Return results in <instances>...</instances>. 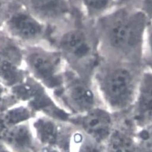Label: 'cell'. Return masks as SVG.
Here are the masks:
<instances>
[{
	"label": "cell",
	"mask_w": 152,
	"mask_h": 152,
	"mask_svg": "<svg viewBox=\"0 0 152 152\" xmlns=\"http://www.w3.org/2000/svg\"><path fill=\"white\" fill-rule=\"evenodd\" d=\"M150 19L142 9L128 6L115 7L101 16L99 28L102 60L144 65Z\"/></svg>",
	"instance_id": "obj_1"
},
{
	"label": "cell",
	"mask_w": 152,
	"mask_h": 152,
	"mask_svg": "<svg viewBox=\"0 0 152 152\" xmlns=\"http://www.w3.org/2000/svg\"><path fill=\"white\" fill-rule=\"evenodd\" d=\"M99 68L96 80L104 106L113 113L130 110L136 100L145 66L102 60Z\"/></svg>",
	"instance_id": "obj_2"
},
{
	"label": "cell",
	"mask_w": 152,
	"mask_h": 152,
	"mask_svg": "<svg viewBox=\"0 0 152 152\" xmlns=\"http://www.w3.org/2000/svg\"><path fill=\"white\" fill-rule=\"evenodd\" d=\"M75 118L80 130L97 142L105 144L115 126L116 114L105 106L96 107Z\"/></svg>",
	"instance_id": "obj_3"
},
{
	"label": "cell",
	"mask_w": 152,
	"mask_h": 152,
	"mask_svg": "<svg viewBox=\"0 0 152 152\" xmlns=\"http://www.w3.org/2000/svg\"><path fill=\"white\" fill-rule=\"evenodd\" d=\"M115 128L105 143L106 152H137L138 129L130 110L115 113Z\"/></svg>",
	"instance_id": "obj_4"
},
{
	"label": "cell",
	"mask_w": 152,
	"mask_h": 152,
	"mask_svg": "<svg viewBox=\"0 0 152 152\" xmlns=\"http://www.w3.org/2000/svg\"><path fill=\"white\" fill-rule=\"evenodd\" d=\"M138 131L152 125V72H144L138 95L130 111Z\"/></svg>",
	"instance_id": "obj_5"
},
{
	"label": "cell",
	"mask_w": 152,
	"mask_h": 152,
	"mask_svg": "<svg viewBox=\"0 0 152 152\" xmlns=\"http://www.w3.org/2000/svg\"><path fill=\"white\" fill-rule=\"evenodd\" d=\"M0 141L13 152H37V141L27 121L0 131Z\"/></svg>",
	"instance_id": "obj_6"
},
{
	"label": "cell",
	"mask_w": 152,
	"mask_h": 152,
	"mask_svg": "<svg viewBox=\"0 0 152 152\" xmlns=\"http://www.w3.org/2000/svg\"><path fill=\"white\" fill-rule=\"evenodd\" d=\"M68 97L70 108L77 115L83 114L96 107L104 106L99 95L86 84H78L73 86Z\"/></svg>",
	"instance_id": "obj_7"
},
{
	"label": "cell",
	"mask_w": 152,
	"mask_h": 152,
	"mask_svg": "<svg viewBox=\"0 0 152 152\" xmlns=\"http://www.w3.org/2000/svg\"><path fill=\"white\" fill-rule=\"evenodd\" d=\"M31 128L34 137L42 147H58L61 140V128L53 118L43 116L33 121Z\"/></svg>",
	"instance_id": "obj_8"
},
{
	"label": "cell",
	"mask_w": 152,
	"mask_h": 152,
	"mask_svg": "<svg viewBox=\"0 0 152 152\" xmlns=\"http://www.w3.org/2000/svg\"><path fill=\"white\" fill-rule=\"evenodd\" d=\"M61 43L64 50L78 58L88 57L93 53L92 43L82 31L68 33L63 36Z\"/></svg>",
	"instance_id": "obj_9"
},
{
	"label": "cell",
	"mask_w": 152,
	"mask_h": 152,
	"mask_svg": "<svg viewBox=\"0 0 152 152\" xmlns=\"http://www.w3.org/2000/svg\"><path fill=\"white\" fill-rule=\"evenodd\" d=\"M9 25L15 34L23 39H33L40 34V24L32 17L25 13H16L10 19Z\"/></svg>",
	"instance_id": "obj_10"
},
{
	"label": "cell",
	"mask_w": 152,
	"mask_h": 152,
	"mask_svg": "<svg viewBox=\"0 0 152 152\" xmlns=\"http://www.w3.org/2000/svg\"><path fill=\"white\" fill-rule=\"evenodd\" d=\"M30 64L39 78L43 80L51 79L54 73V65L48 56L40 53L32 54L29 59Z\"/></svg>",
	"instance_id": "obj_11"
},
{
	"label": "cell",
	"mask_w": 152,
	"mask_h": 152,
	"mask_svg": "<svg viewBox=\"0 0 152 152\" xmlns=\"http://www.w3.org/2000/svg\"><path fill=\"white\" fill-rule=\"evenodd\" d=\"M71 139L75 145V152H106L105 144L97 142L80 130L72 135Z\"/></svg>",
	"instance_id": "obj_12"
},
{
	"label": "cell",
	"mask_w": 152,
	"mask_h": 152,
	"mask_svg": "<svg viewBox=\"0 0 152 152\" xmlns=\"http://www.w3.org/2000/svg\"><path fill=\"white\" fill-rule=\"evenodd\" d=\"M31 117V113L28 108L18 107L10 109L5 111L0 118V131L26 122Z\"/></svg>",
	"instance_id": "obj_13"
},
{
	"label": "cell",
	"mask_w": 152,
	"mask_h": 152,
	"mask_svg": "<svg viewBox=\"0 0 152 152\" xmlns=\"http://www.w3.org/2000/svg\"><path fill=\"white\" fill-rule=\"evenodd\" d=\"M35 10L45 16H54L62 11L61 0H31Z\"/></svg>",
	"instance_id": "obj_14"
},
{
	"label": "cell",
	"mask_w": 152,
	"mask_h": 152,
	"mask_svg": "<svg viewBox=\"0 0 152 152\" xmlns=\"http://www.w3.org/2000/svg\"><path fill=\"white\" fill-rule=\"evenodd\" d=\"M0 77L6 83L13 85L20 79V73L10 60L4 57H0Z\"/></svg>",
	"instance_id": "obj_15"
},
{
	"label": "cell",
	"mask_w": 152,
	"mask_h": 152,
	"mask_svg": "<svg viewBox=\"0 0 152 152\" xmlns=\"http://www.w3.org/2000/svg\"><path fill=\"white\" fill-rule=\"evenodd\" d=\"M90 12L101 16L115 7V0H83Z\"/></svg>",
	"instance_id": "obj_16"
},
{
	"label": "cell",
	"mask_w": 152,
	"mask_h": 152,
	"mask_svg": "<svg viewBox=\"0 0 152 152\" xmlns=\"http://www.w3.org/2000/svg\"><path fill=\"white\" fill-rule=\"evenodd\" d=\"M143 63L145 69L152 72V18L150 19L146 32Z\"/></svg>",
	"instance_id": "obj_17"
},
{
	"label": "cell",
	"mask_w": 152,
	"mask_h": 152,
	"mask_svg": "<svg viewBox=\"0 0 152 152\" xmlns=\"http://www.w3.org/2000/svg\"><path fill=\"white\" fill-rule=\"evenodd\" d=\"M137 137L138 142L152 145V125L148 128L139 130Z\"/></svg>",
	"instance_id": "obj_18"
},
{
	"label": "cell",
	"mask_w": 152,
	"mask_h": 152,
	"mask_svg": "<svg viewBox=\"0 0 152 152\" xmlns=\"http://www.w3.org/2000/svg\"><path fill=\"white\" fill-rule=\"evenodd\" d=\"M142 3L143 0H115V7L128 6L142 9Z\"/></svg>",
	"instance_id": "obj_19"
},
{
	"label": "cell",
	"mask_w": 152,
	"mask_h": 152,
	"mask_svg": "<svg viewBox=\"0 0 152 152\" xmlns=\"http://www.w3.org/2000/svg\"><path fill=\"white\" fill-rule=\"evenodd\" d=\"M137 152H152V145L138 142Z\"/></svg>",
	"instance_id": "obj_20"
},
{
	"label": "cell",
	"mask_w": 152,
	"mask_h": 152,
	"mask_svg": "<svg viewBox=\"0 0 152 152\" xmlns=\"http://www.w3.org/2000/svg\"><path fill=\"white\" fill-rule=\"evenodd\" d=\"M39 152H61L60 148L56 146H46L42 147Z\"/></svg>",
	"instance_id": "obj_21"
},
{
	"label": "cell",
	"mask_w": 152,
	"mask_h": 152,
	"mask_svg": "<svg viewBox=\"0 0 152 152\" xmlns=\"http://www.w3.org/2000/svg\"><path fill=\"white\" fill-rule=\"evenodd\" d=\"M151 6H152V0H143L142 10H144L146 13H147V12L149 10Z\"/></svg>",
	"instance_id": "obj_22"
},
{
	"label": "cell",
	"mask_w": 152,
	"mask_h": 152,
	"mask_svg": "<svg viewBox=\"0 0 152 152\" xmlns=\"http://www.w3.org/2000/svg\"><path fill=\"white\" fill-rule=\"evenodd\" d=\"M0 152H13L3 142L0 141Z\"/></svg>",
	"instance_id": "obj_23"
},
{
	"label": "cell",
	"mask_w": 152,
	"mask_h": 152,
	"mask_svg": "<svg viewBox=\"0 0 152 152\" xmlns=\"http://www.w3.org/2000/svg\"><path fill=\"white\" fill-rule=\"evenodd\" d=\"M147 15H148L150 19L152 18V6H151V7H150V9H149V10L147 12Z\"/></svg>",
	"instance_id": "obj_24"
},
{
	"label": "cell",
	"mask_w": 152,
	"mask_h": 152,
	"mask_svg": "<svg viewBox=\"0 0 152 152\" xmlns=\"http://www.w3.org/2000/svg\"><path fill=\"white\" fill-rule=\"evenodd\" d=\"M1 94H2V90H1V88H0V97H1Z\"/></svg>",
	"instance_id": "obj_25"
}]
</instances>
